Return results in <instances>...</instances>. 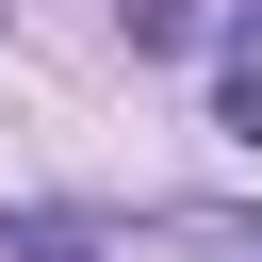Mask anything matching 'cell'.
<instances>
[{
	"instance_id": "cell-2",
	"label": "cell",
	"mask_w": 262,
	"mask_h": 262,
	"mask_svg": "<svg viewBox=\"0 0 262 262\" xmlns=\"http://www.w3.org/2000/svg\"><path fill=\"white\" fill-rule=\"evenodd\" d=\"M115 16H131V49H147V66H180V49H196V33H213V16H196V0H115Z\"/></svg>"
},
{
	"instance_id": "cell-1",
	"label": "cell",
	"mask_w": 262,
	"mask_h": 262,
	"mask_svg": "<svg viewBox=\"0 0 262 262\" xmlns=\"http://www.w3.org/2000/svg\"><path fill=\"white\" fill-rule=\"evenodd\" d=\"M0 262H115V246H98V213H66V196H16V213H0Z\"/></svg>"
},
{
	"instance_id": "cell-3",
	"label": "cell",
	"mask_w": 262,
	"mask_h": 262,
	"mask_svg": "<svg viewBox=\"0 0 262 262\" xmlns=\"http://www.w3.org/2000/svg\"><path fill=\"white\" fill-rule=\"evenodd\" d=\"M213 131H229V147H246V164H262V49H246V66H229V82H213Z\"/></svg>"
}]
</instances>
